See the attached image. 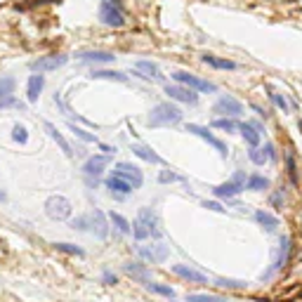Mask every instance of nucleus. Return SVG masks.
Returning <instances> with one entry per match:
<instances>
[{
  "label": "nucleus",
  "instance_id": "nucleus-1",
  "mask_svg": "<svg viewBox=\"0 0 302 302\" xmlns=\"http://www.w3.org/2000/svg\"><path fill=\"white\" fill-rule=\"evenodd\" d=\"M182 123V111L173 102H161L151 109V116L147 120L149 128H163V125H177Z\"/></svg>",
  "mask_w": 302,
  "mask_h": 302
},
{
  "label": "nucleus",
  "instance_id": "nucleus-2",
  "mask_svg": "<svg viewBox=\"0 0 302 302\" xmlns=\"http://www.w3.org/2000/svg\"><path fill=\"white\" fill-rule=\"evenodd\" d=\"M74 213V205L71 201L62 194H52L47 201H45V215L50 217V220H57V222H62V220H69Z\"/></svg>",
  "mask_w": 302,
  "mask_h": 302
},
{
  "label": "nucleus",
  "instance_id": "nucleus-3",
  "mask_svg": "<svg viewBox=\"0 0 302 302\" xmlns=\"http://www.w3.org/2000/svg\"><path fill=\"white\" fill-rule=\"evenodd\" d=\"M246 182H248L246 170H236V173L231 175V180L217 184L215 189H213V194H215L217 198H234V196H238L243 189H246Z\"/></svg>",
  "mask_w": 302,
  "mask_h": 302
},
{
  "label": "nucleus",
  "instance_id": "nucleus-4",
  "mask_svg": "<svg viewBox=\"0 0 302 302\" xmlns=\"http://www.w3.org/2000/svg\"><path fill=\"white\" fill-rule=\"evenodd\" d=\"M173 78L180 83V85L189 87V90H194V92H215L217 87L215 83H210V80H203V78H198V76L189 74V71H175Z\"/></svg>",
  "mask_w": 302,
  "mask_h": 302
},
{
  "label": "nucleus",
  "instance_id": "nucleus-5",
  "mask_svg": "<svg viewBox=\"0 0 302 302\" xmlns=\"http://www.w3.org/2000/svg\"><path fill=\"white\" fill-rule=\"evenodd\" d=\"M187 132H191V135H196V137H201L203 142H208V144H210V147H213L222 158H226V153H229V151H226V144L220 140V137H215V135L210 132V128L198 125V123H187Z\"/></svg>",
  "mask_w": 302,
  "mask_h": 302
},
{
  "label": "nucleus",
  "instance_id": "nucleus-6",
  "mask_svg": "<svg viewBox=\"0 0 302 302\" xmlns=\"http://www.w3.org/2000/svg\"><path fill=\"white\" fill-rule=\"evenodd\" d=\"M113 175H116V177H120V180H125V182H128L132 189H140L142 184H144V175H142V170L137 168V165L128 163V161L116 163V168H113Z\"/></svg>",
  "mask_w": 302,
  "mask_h": 302
},
{
  "label": "nucleus",
  "instance_id": "nucleus-7",
  "mask_svg": "<svg viewBox=\"0 0 302 302\" xmlns=\"http://www.w3.org/2000/svg\"><path fill=\"white\" fill-rule=\"evenodd\" d=\"M99 19L107 24V26H113V29H120L125 24L123 12H120V7L113 0H102V5H99Z\"/></svg>",
  "mask_w": 302,
  "mask_h": 302
},
{
  "label": "nucleus",
  "instance_id": "nucleus-8",
  "mask_svg": "<svg viewBox=\"0 0 302 302\" xmlns=\"http://www.w3.org/2000/svg\"><path fill=\"white\" fill-rule=\"evenodd\" d=\"M66 62H69L66 54H45V57L33 59L29 66H31L33 74H45V71H57V69H62Z\"/></svg>",
  "mask_w": 302,
  "mask_h": 302
},
{
  "label": "nucleus",
  "instance_id": "nucleus-9",
  "mask_svg": "<svg viewBox=\"0 0 302 302\" xmlns=\"http://www.w3.org/2000/svg\"><path fill=\"white\" fill-rule=\"evenodd\" d=\"M213 111L220 113V118H222V116H225V118H236V116L243 113V104H241L236 97H231V95H222V97L215 102Z\"/></svg>",
  "mask_w": 302,
  "mask_h": 302
},
{
  "label": "nucleus",
  "instance_id": "nucleus-10",
  "mask_svg": "<svg viewBox=\"0 0 302 302\" xmlns=\"http://www.w3.org/2000/svg\"><path fill=\"white\" fill-rule=\"evenodd\" d=\"M165 95H170V99H177V102H184V104H191V107L198 102V95H196L194 90L180 85V83H168V85H165Z\"/></svg>",
  "mask_w": 302,
  "mask_h": 302
},
{
  "label": "nucleus",
  "instance_id": "nucleus-11",
  "mask_svg": "<svg viewBox=\"0 0 302 302\" xmlns=\"http://www.w3.org/2000/svg\"><path fill=\"white\" fill-rule=\"evenodd\" d=\"M109 163H111V156H104V153H97V156H90L83 165V173L85 177H95L97 180L99 175L104 173V168H107Z\"/></svg>",
  "mask_w": 302,
  "mask_h": 302
},
{
  "label": "nucleus",
  "instance_id": "nucleus-12",
  "mask_svg": "<svg viewBox=\"0 0 302 302\" xmlns=\"http://www.w3.org/2000/svg\"><path fill=\"white\" fill-rule=\"evenodd\" d=\"M288 255H291V236H281L279 248H276V255H274V260H271V271L269 274L283 269V267H286V262H288Z\"/></svg>",
  "mask_w": 302,
  "mask_h": 302
},
{
  "label": "nucleus",
  "instance_id": "nucleus-13",
  "mask_svg": "<svg viewBox=\"0 0 302 302\" xmlns=\"http://www.w3.org/2000/svg\"><path fill=\"white\" fill-rule=\"evenodd\" d=\"M90 231L95 234L97 238H107L109 236V217L95 208L92 213H90Z\"/></svg>",
  "mask_w": 302,
  "mask_h": 302
},
{
  "label": "nucleus",
  "instance_id": "nucleus-14",
  "mask_svg": "<svg viewBox=\"0 0 302 302\" xmlns=\"http://www.w3.org/2000/svg\"><path fill=\"white\" fill-rule=\"evenodd\" d=\"M140 253H142V258H147L149 262H153V264H161V262H165V260H168V255H170V250H168V246H165V243L142 246Z\"/></svg>",
  "mask_w": 302,
  "mask_h": 302
},
{
  "label": "nucleus",
  "instance_id": "nucleus-15",
  "mask_svg": "<svg viewBox=\"0 0 302 302\" xmlns=\"http://www.w3.org/2000/svg\"><path fill=\"white\" fill-rule=\"evenodd\" d=\"M43 87H45V76L43 74L29 76V80H26V99H29V104H36V102L40 99Z\"/></svg>",
  "mask_w": 302,
  "mask_h": 302
},
{
  "label": "nucleus",
  "instance_id": "nucleus-16",
  "mask_svg": "<svg viewBox=\"0 0 302 302\" xmlns=\"http://www.w3.org/2000/svg\"><path fill=\"white\" fill-rule=\"evenodd\" d=\"M78 59L87 62V64H109L116 57L111 52H107V50H87V52H78Z\"/></svg>",
  "mask_w": 302,
  "mask_h": 302
},
{
  "label": "nucleus",
  "instance_id": "nucleus-17",
  "mask_svg": "<svg viewBox=\"0 0 302 302\" xmlns=\"http://www.w3.org/2000/svg\"><path fill=\"white\" fill-rule=\"evenodd\" d=\"M135 76L142 78V80H158L161 74H158V66L153 64V62H147V59H140L137 64H135Z\"/></svg>",
  "mask_w": 302,
  "mask_h": 302
},
{
  "label": "nucleus",
  "instance_id": "nucleus-18",
  "mask_svg": "<svg viewBox=\"0 0 302 302\" xmlns=\"http://www.w3.org/2000/svg\"><path fill=\"white\" fill-rule=\"evenodd\" d=\"M173 274H177V276L184 281H191V283H205V281H208L205 274L191 269V267H187V264H173Z\"/></svg>",
  "mask_w": 302,
  "mask_h": 302
},
{
  "label": "nucleus",
  "instance_id": "nucleus-19",
  "mask_svg": "<svg viewBox=\"0 0 302 302\" xmlns=\"http://www.w3.org/2000/svg\"><path fill=\"white\" fill-rule=\"evenodd\" d=\"M123 269H125V274H130L132 279L142 281V283H149L151 281L149 269H147V264H142V262H128V264H123Z\"/></svg>",
  "mask_w": 302,
  "mask_h": 302
},
{
  "label": "nucleus",
  "instance_id": "nucleus-20",
  "mask_svg": "<svg viewBox=\"0 0 302 302\" xmlns=\"http://www.w3.org/2000/svg\"><path fill=\"white\" fill-rule=\"evenodd\" d=\"M132 153H135L137 158H142V161H147V163H156V165H163V158L153 149H151V147H144V144H135V147H132Z\"/></svg>",
  "mask_w": 302,
  "mask_h": 302
},
{
  "label": "nucleus",
  "instance_id": "nucleus-21",
  "mask_svg": "<svg viewBox=\"0 0 302 302\" xmlns=\"http://www.w3.org/2000/svg\"><path fill=\"white\" fill-rule=\"evenodd\" d=\"M45 130H47V132H50V137H52V140L57 142V144H59V149H62V151H64V153H66V156L71 158V156H74V151H71V144H69L64 135H62V132L57 130V125L47 120V123H45Z\"/></svg>",
  "mask_w": 302,
  "mask_h": 302
},
{
  "label": "nucleus",
  "instance_id": "nucleus-22",
  "mask_svg": "<svg viewBox=\"0 0 302 302\" xmlns=\"http://www.w3.org/2000/svg\"><path fill=\"white\" fill-rule=\"evenodd\" d=\"M144 222V225L149 226V234H151V238H158L161 236V229H158V222H156V215L151 213V208H142L140 210V215H137Z\"/></svg>",
  "mask_w": 302,
  "mask_h": 302
},
{
  "label": "nucleus",
  "instance_id": "nucleus-23",
  "mask_svg": "<svg viewBox=\"0 0 302 302\" xmlns=\"http://www.w3.org/2000/svg\"><path fill=\"white\" fill-rule=\"evenodd\" d=\"M203 64L213 66V69H220V71H234V69H236V62H231V59H220L215 54H203Z\"/></svg>",
  "mask_w": 302,
  "mask_h": 302
},
{
  "label": "nucleus",
  "instance_id": "nucleus-24",
  "mask_svg": "<svg viewBox=\"0 0 302 302\" xmlns=\"http://www.w3.org/2000/svg\"><path fill=\"white\" fill-rule=\"evenodd\" d=\"M238 130H241V135H243V140H246V144H248L250 149L260 144V132L250 123H238Z\"/></svg>",
  "mask_w": 302,
  "mask_h": 302
},
{
  "label": "nucleus",
  "instance_id": "nucleus-25",
  "mask_svg": "<svg viewBox=\"0 0 302 302\" xmlns=\"http://www.w3.org/2000/svg\"><path fill=\"white\" fill-rule=\"evenodd\" d=\"M90 78H95V80H116V83H128V76L120 74V71H92Z\"/></svg>",
  "mask_w": 302,
  "mask_h": 302
},
{
  "label": "nucleus",
  "instance_id": "nucleus-26",
  "mask_svg": "<svg viewBox=\"0 0 302 302\" xmlns=\"http://www.w3.org/2000/svg\"><path fill=\"white\" fill-rule=\"evenodd\" d=\"M107 189H111V191H116V194H130V191H135L132 187H130L125 180H120V177H116V175H111L107 180Z\"/></svg>",
  "mask_w": 302,
  "mask_h": 302
},
{
  "label": "nucleus",
  "instance_id": "nucleus-27",
  "mask_svg": "<svg viewBox=\"0 0 302 302\" xmlns=\"http://www.w3.org/2000/svg\"><path fill=\"white\" fill-rule=\"evenodd\" d=\"M255 220H258V225H262L267 231H274V229L279 226V217H274L271 213H267V210H258V213H255Z\"/></svg>",
  "mask_w": 302,
  "mask_h": 302
},
{
  "label": "nucleus",
  "instance_id": "nucleus-28",
  "mask_svg": "<svg viewBox=\"0 0 302 302\" xmlns=\"http://www.w3.org/2000/svg\"><path fill=\"white\" fill-rule=\"evenodd\" d=\"M109 222L116 226L120 234H132V225H130V222L120 215V213H113V210H111V213H109Z\"/></svg>",
  "mask_w": 302,
  "mask_h": 302
},
{
  "label": "nucleus",
  "instance_id": "nucleus-29",
  "mask_svg": "<svg viewBox=\"0 0 302 302\" xmlns=\"http://www.w3.org/2000/svg\"><path fill=\"white\" fill-rule=\"evenodd\" d=\"M17 90V78L14 76H0V99L14 95Z\"/></svg>",
  "mask_w": 302,
  "mask_h": 302
},
{
  "label": "nucleus",
  "instance_id": "nucleus-30",
  "mask_svg": "<svg viewBox=\"0 0 302 302\" xmlns=\"http://www.w3.org/2000/svg\"><path fill=\"white\" fill-rule=\"evenodd\" d=\"M246 189H250V191H264V189H269V180L264 175H250L248 182H246Z\"/></svg>",
  "mask_w": 302,
  "mask_h": 302
},
{
  "label": "nucleus",
  "instance_id": "nucleus-31",
  "mask_svg": "<svg viewBox=\"0 0 302 302\" xmlns=\"http://www.w3.org/2000/svg\"><path fill=\"white\" fill-rule=\"evenodd\" d=\"M12 140L17 142V144H22V147H26V144H29V130H26V125L14 123V125H12Z\"/></svg>",
  "mask_w": 302,
  "mask_h": 302
},
{
  "label": "nucleus",
  "instance_id": "nucleus-32",
  "mask_svg": "<svg viewBox=\"0 0 302 302\" xmlns=\"http://www.w3.org/2000/svg\"><path fill=\"white\" fill-rule=\"evenodd\" d=\"M132 236H135V241H147V238H151V234H149V226L142 222L140 217L132 222Z\"/></svg>",
  "mask_w": 302,
  "mask_h": 302
},
{
  "label": "nucleus",
  "instance_id": "nucleus-33",
  "mask_svg": "<svg viewBox=\"0 0 302 302\" xmlns=\"http://www.w3.org/2000/svg\"><path fill=\"white\" fill-rule=\"evenodd\" d=\"M147 288H149L151 293H156V295H163V298H168V300H175V288H170V286H163V283H153V281H149Z\"/></svg>",
  "mask_w": 302,
  "mask_h": 302
},
{
  "label": "nucleus",
  "instance_id": "nucleus-34",
  "mask_svg": "<svg viewBox=\"0 0 302 302\" xmlns=\"http://www.w3.org/2000/svg\"><path fill=\"white\" fill-rule=\"evenodd\" d=\"M187 302H226V298L210 295V293H191V295H187Z\"/></svg>",
  "mask_w": 302,
  "mask_h": 302
},
{
  "label": "nucleus",
  "instance_id": "nucleus-35",
  "mask_svg": "<svg viewBox=\"0 0 302 302\" xmlns=\"http://www.w3.org/2000/svg\"><path fill=\"white\" fill-rule=\"evenodd\" d=\"M69 130H71V132H74V135H76V137H78L80 142H85V144H97V137H95L92 132H87V130L78 128V125H74V123L69 125Z\"/></svg>",
  "mask_w": 302,
  "mask_h": 302
},
{
  "label": "nucleus",
  "instance_id": "nucleus-36",
  "mask_svg": "<svg viewBox=\"0 0 302 302\" xmlns=\"http://www.w3.org/2000/svg\"><path fill=\"white\" fill-rule=\"evenodd\" d=\"M213 128H217V130H225V132H236L238 130V123L234 118H215L213 120Z\"/></svg>",
  "mask_w": 302,
  "mask_h": 302
},
{
  "label": "nucleus",
  "instance_id": "nucleus-37",
  "mask_svg": "<svg viewBox=\"0 0 302 302\" xmlns=\"http://www.w3.org/2000/svg\"><path fill=\"white\" fill-rule=\"evenodd\" d=\"M54 248L59 250V253H66V255H78V258H83V255H85V253H83V248H78L76 243H66V241L54 243Z\"/></svg>",
  "mask_w": 302,
  "mask_h": 302
},
{
  "label": "nucleus",
  "instance_id": "nucleus-38",
  "mask_svg": "<svg viewBox=\"0 0 302 302\" xmlns=\"http://www.w3.org/2000/svg\"><path fill=\"white\" fill-rule=\"evenodd\" d=\"M215 286H220V288H229V291H243L248 283H246V281H236V279H217Z\"/></svg>",
  "mask_w": 302,
  "mask_h": 302
},
{
  "label": "nucleus",
  "instance_id": "nucleus-39",
  "mask_svg": "<svg viewBox=\"0 0 302 302\" xmlns=\"http://www.w3.org/2000/svg\"><path fill=\"white\" fill-rule=\"evenodd\" d=\"M248 158H250L253 163H255V165H264V163L269 161L267 151H264V149H260V147H253V149L248 151Z\"/></svg>",
  "mask_w": 302,
  "mask_h": 302
},
{
  "label": "nucleus",
  "instance_id": "nucleus-40",
  "mask_svg": "<svg viewBox=\"0 0 302 302\" xmlns=\"http://www.w3.org/2000/svg\"><path fill=\"white\" fill-rule=\"evenodd\" d=\"M5 109H24V104L14 95H10V97L0 99V111H5Z\"/></svg>",
  "mask_w": 302,
  "mask_h": 302
},
{
  "label": "nucleus",
  "instance_id": "nucleus-41",
  "mask_svg": "<svg viewBox=\"0 0 302 302\" xmlns=\"http://www.w3.org/2000/svg\"><path fill=\"white\" fill-rule=\"evenodd\" d=\"M269 99L281 109V111H283V113H288V102H286V97H283V95H279V92H271V90H269Z\"/></svg>",
  "mask_w": 302,
  "mask_h": 302
},
{
  "label": "nucleus",
  "instance_id": "nucleus-42",
  "mask_svg": "<svg viewBox=\"0 0 302 302\" xmlns=\"http://www.w3.org/2000/svg\"><path fill=\"white\" fill-rule=\"evenodd\" d=\"M71 226H74V229H78V231H87V229H90V215L76 217L74 222H71Z\"/></svg>",
  "mask_w": 302,
  "mask_h": 302
},
{
  "label": "nucleus",
  "instance_id": "nucleus-43",
  "mask_svg": "<svg viewBox=\"0 0 302 302\" xmlns=\"http://www.w3.org/2000/svg\"><path fill=\"white\" fill-rule=\"evenodd\" d=\"M288 177L293 184H298V168H295V156L288 153Z\"/></svg>",
  "mask_w": 302,
  "mask_h": 302
},
{
  "label": "nucleus",
  "instance_id": "nucleus-44",
  "mask_svg": "<svg viewBox=\"0 0 302 302\" xmlns=\"http://www.w3.org/2000/svg\"><path fill=\"white\" fill-rule=\"evenodd\" d=\"M158 180H161L163 184H168V182H180L182 177H180V175H175V173H168V170H163V173L158 175Z\"/></svg>",
  "mask_w": 302,
  "mask_h": 302
},
{
  "label": "nucleus",
  "instance_id": "nucleus-45",
  "mask_svg": "<svg viewBox=\"0 0 302 302\" xmlns=\"http://www.w3.org/2000/svg\"><path fill=\"white\" fill-rule=\"evenodd\" d=\"M102 281H104V283H107V286H116V283H118V276H116V274H113V271H104V274H102Z\"/></svg>",
  "mask_w": 302,
  "mask_h": 302
},
{
  "label": "nucleus",
  "instance_id": "nucleus-46",
  "mask_svg": "<svg viewBox=\"0 0 302 302\" xmlns=\"http://www.w3.org/2000/svg\"><path fill=\"white\" fill-rule=\"evenodd\" d=\"M203 208H208V210H213V213H226L222 205L217 203V201H203Z\"/></svg>",
  "mask_w": 302,
  "mask_h": 302
},
{
  "label": "nucleus",
  "instance_id": "nucleus-47",
  "mask_svg": "<svg viewBox=\"0 0 302 302\" xmlns=\"http://www.w3.org/2000/svg\"><path fill=\"white\" fill-rule=\"evenodd\" d=\"M271 203H274V208H283V191H276L271 196Z\"/></svg>",
  "mask_w": 302,
  "mask_h": 302
},
{
  "label": "nucleus",
  "instance_id": "nucleus-48",
  "mask_svg": "<svg viewBox=\"0 0 302 302\" xmlns=\"http://www.w3.org/2000/svg\"><path fill=\"white\" fill-rule=\"evenodd\" d=\"M253 111L258 113L260 118H269V111H267V109H262L260 104H253Z\"/></svg>",
  "mask_w": 302,
  "mask_h": 302
},
{
  "label": "nucleus",
  "instance_id": "nucleus-49",
  "mask_svg": "<svg viewBox=\"0 0 302 302\" xmlns=\"http://www.w3.org/2000/svg\"><path fill=\"white\" fill-rule=\"evenodd\" d=\"M99 149L104 151V156H111V153H116V147H109V144H99Z\"/></svg>",
  "mask_w": 302,
  "mask_h": 302
},
{
  "label": "nucleus",
  "instance_id": "nucleus-50",
  "mask_svg": "<svg viewBox=\"0 0 302 302\" xmlns=\"http://www.w3.org/2000/svg\"><path fill=\"white\" fill-rule=\"evenodd\" d=\"M250 125H253V128L258 130L260 135H262V132H264V125H262V123H258V120H253V123H250Z\"/></svg>",
  "mask_w": 302,
  "mask_h": 302
},
{
  "label": "nucleus",
  "instance_id": "nucleus-51",
  "mask_svg": "<svg viewBox=\"0 0 302 302\" xmlns=\"http://www.w3.org/2000/svg\"><path fill=\"white\" fill-rule=\"evenodd\" d=\"M5 201H7V194H5V191L0 189V203H5Z\"/></svg>",
  "mask_w": 302,
  "mask_h": 302
},
{
  "label": "nucleus",
  "instance_id": "nucleus-52",
  "mask_svg": "<svg viewBox=\"0 0 302 302\" xmlns=\"http://www.w3.org/2000/svg\"><path fill=\"white\" fill-rule=\"evenodd\" d=\"M298 128H300V130H302V120H298Z\"/></svg>",
  "mask_w": 302,
  "mask_h": 302
},
{
  "label": "nucleus",
  "instance_id": "nucleus-53",
  "mask_svg": "<svg viewBox=\"0 0 302 302\" xmlns=\"http://www.w3.org/2000/svg\"><path fill=\"white\" fill-rule=\"evenodd\" d=\"M173 302H175V300H173Z\"/></svg>",
  "mask_w": 302,
  "mask_h": 302
}]
</instances>
